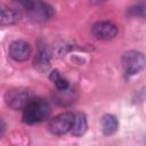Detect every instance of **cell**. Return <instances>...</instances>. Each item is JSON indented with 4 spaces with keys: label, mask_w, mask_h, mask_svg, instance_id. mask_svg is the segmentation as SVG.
<instances>
[{
    "label": "cell",
    "mask_w": 146,
    "mask_h": 146,
    "mask_svg": "<svg viewBox=\"0 0 146 146\" xmlns=\"http://www.w3.org/2000/svg\"><path fill=\"white\" fill-rule=\"evenodd\" d=\"M88 128V123H87V116L84 113H76L74 114V121H73V125L71 129V132L73 136L79 137L84 135V132L87 131Z\"/></svg>",
    "instance_id": "52a82bcc"
},
{
    "label": "cell",
    "mask_w": 146,
    "mask_h": 146,
    "mask_svg": "<svg viewBox=\"0 0 146 146\" xmlns=\"http://www.w3.org/2000/svg\"><path fill=\"white\" fill-rule=\"evenodd\" d=\"M31 91L24 88H16L8 90L5 95V99L7 105L13 110H24L26 105L32 99Z\"/></svg>",
    "instance_id": "3957f363"
},
{
    "label": "cell",
    "mask_w": 146,
    "mask_h": 146,
    "mask_svg": "<svg viewBox=\"0 0 146 146\" xmlns=\"http://www.w3.org/2000/svg\"><path fill=\"white\" fill-rule=\"evenodd\" d=\"M49 79L54 82V84H55V87L57 88L58 91H64V90H67L68 89V82H67V80H65L64 78H62L60 74H59V72L57 70H55V71H52L50 73Z\"/></svg>",
    "instance_id": "7c38bea8"
},
{
    "label": "cell",
    "mask_w": 146,
    "mask_h": 146,
    "mask_svg": "<svg viewBox=\"0 0 146 146\" xmlns=\"http://www.w3.org/2000/svg\"><path fill=\"white\" fill-rule=\"evenodd\" d=\"M121 64L127 75H135L146 67V57L138 50H129L123 54Z\"/></svg>",
    "instance_id": "7a4b0ae2"
},
{
    "label": "cell",
    "mask_w": 146,
    "mask_h": 146,
    "mask_svg": "<svg viewBox=\"0 0 146 146\" xmlns=\"http://www.w3.org/2000/svg\"><path fill=\"white\" fill-rule=\"evenodd\" d=\"M50 114V106L43 98H32L26 107L23 110V122L27 124L40 123L48 119Z\"/></svg>",
    "instance_id": "6da1fadb"
},
{
    "label": "cell",
    "mask_w": 146,
    "mask_h": 146,
    "mask_svg": "<svg viewBox=\"0 0 146 146\" xmlns=\"http://www.w3.org/2000/svg\"><path fill=\"white\" fill-rule=\"evenodd\" d=\"M106 0H91V2L92 3H95V5H98V3H103V2H105Z\"/></svg>",
    "instance_id": "9a60e30c"
},
{
    "label": "cell",
    "mask_w": 146,
    "mask_h": 146,
    "mask_svg": "<svg viewBox=\"0 0 146 146\" xmlns=\"http://www.w3.org/2000/svg\"><path fill=\"white\" fill-rule=\"evenodd\" d=\"M117 128H119V122L114 115L105 114L102 117V130H103L104 135L111 136L116 132Z\"/></svg>",
    "instance_id": "ba28073f"
},
{
    "label": "cell",
    "mask_w": 146,
    "mask_h": 146,
    "mask_svg": "<svg viewBox=\"0 0 146 146\" xmlns=\"http://www.w3.org/2000/svg\"><path fill=\"white\" fill-rule=\"evenodd\" d=\"M74 121V114L72 112H63L54 116L49 122V130L52 135L63 136L71 131Z\"/></svg>",
    "instance_id": "277c9868"
},
{
    "label": "cell",
    "mask_w": 146,
    "mask_h": 146,
    "mask_svg": "<svg viewBox=\"0 0 146 146\" xmlns=\"http://www.w3.org/2000/svg\"><path fill=\"white\" fill-rule=\"evenodd\" d=\"M91 33L96 39L111 40L117 34V27L115 24L108 21L97 22L91 26Z\"/></svg>",
    "instance_id": "5b68a950"
},
{
    "label": "cell",
    "mask_w": 146,
    "mask_h": 146,
    "mask_svg": "<svg viewBox=\"0 0 146 146\" xmlns=\"http://www.w3.org/2000/svg\"><path fill=\"white\" fill-rule=\"evenodd\" d=\"M34 66L41 72L47 71L49 68V55H48L46 47L39 48V52L34 59Z\"/></svg>",
    "instance_id": "30bf717a"
},
{
    "label": "cell",
    "mask_w": 146,
    "mask_h": 146,
    "mask_svg": "<svg viewBox=\"0 0 146 146\" xmlns=\"http://www.w3.org/2000/svg\"><path fill=\"white\" fill-rule=\"evenodd\" d=\"M32 48L29 42L23 40H16L9 46V56L16 62H24L31 56Z\"/></svg>",
    "instance_id": "8992f818"
},
{
    "label": "cell",
    "mask_w": 146,
    "mask_h": 146,
    "mask_svg": "<svg viewBox=\"0 0 146 146\" xmlns=\"http://www.w3.org/2000/svg\"><path fill=\"white\" fill-rule=\"evenodd\" d=\"M22 7H24L26 10H29V11H31L32 9H33V7L35 6V2L33 1V0H16Z\"/></svg>",
    "instance_id": "5bb4252c"
},
{
    "label": "cell",
    "mask_w": 146,
    "mask_h": 146,
    "mask_svg": "<svg viewBox=\"0 0 146 146\" xmlns=\"http://www.w3.org/2000/svg\"><path fill=\"white\" fill-rule=\"evenodd\" d=\"M19 21V14L17 10L9 8V7H3L1 9V25H13Z\"/></svg>",
    "instance_id": "9c48e42d"
},
{
    "label": "cell",
    "mask_w": 146,
    "mask_h": 146,
    "mask_svg": "<svg viewBox=\"0 0 146 146\" xmlns=\"http://www.w3.org/2000/svg\"><path fill=\"white\" fill-rule=\"evenodd\" d=\"M128 14L130 16H137V17H143L146 18V0H141L133 5L132 7L129 8Z\"/></svg>",
    "instance_id": "4fadbf2b"
},
{
    "label": "cell",
    "mask_w": 146,
    "mask_h": 146,
    "mask_svg": "<svg viewBox=\"0 0 146 146\" xmlns=\"http://www.w3.org/2000/svg\"><path fill=\"white\" fill-rule=\"evenodd\" d=\"M31 13H32V16L34 18L47 19L50 16H52V8L49 7L48 5L43 3V2H39V3H35V6L31 10Z\"/></svg>",
    "instance_id": "8fae6325"
}]
</instances>
